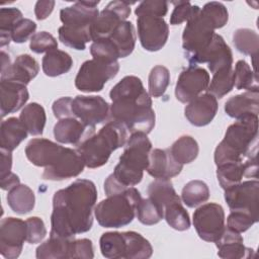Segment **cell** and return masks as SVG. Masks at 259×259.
<instances>
[{
	"instance_id": "1",
	"label": "cell",
	"mask_w": 259,
	"mask_h": 259,
	"mask_svg": "<svg viewBox=\"0 0 259 259\" xmlns=\"http://www.w3.org/2000/svg\"><path fill=\"white\" fill-rule=\"evenodd\" d=\"M96 200V186L88 179H77L55 192L50 236L73 239L88 232L93 225Z\"/></svg>"
},
{
	"instance_id": "8",
	"label": "cell",
	"mask_w": 259,
	"mask_h": 259,
	"mask_svg": "<svg viewBox=\"0 0 259 259\" xmlns=\"http://www.w3.org/2000/svg\"><path fill=\"white\" fill-rule=\"evenodd\" d=\"M215 25L201 11L187 21L182 33V48L186 57L198 54L208 47L214 35Z\"/></svg>"
},
{
	"instance_id": "40",
	"label": "cell",
	"mask_w": 259,
	"mask_h": 259,
	"mask_svg": "<svg viewBox=\"0 0 259 259\" xmlns=\"http://www.w3.org/2000/svg\"><path fill=\"white\" fill-rule=\"evenodd\" d=\"M233 42L238 52L251 56L254 60L258 56L259 36L256 31L249 28H239L234 31Z\"/></svg>"
},
{
	"instance_id": "6",
	"label": "cell",
	"mask_w": 259,
	"mask_h": 259,
	"mask_svg": "<svg viewBox=\"0 0 259 259\" xmlns=\"http://www.w3.org/2000/svg\"><path fill=\"white\" fill-rule=\"evenodd\" d=\"M142 199L140 191L128 187L120 193L107 196L94 208V215L103 228H121L133 222L137 205Z\"/></svg>"
},
{
	"instance_id": "22",
	"label": "cell",
	"mask_w": 259,
	"mask_h": 259,
	"mask_svg": "<svg viewBox=\"0 0 259 259\" xmlns=\"http://www.w3.org/2000/svg\"><path fill=\"white\" fill-rule=\"evenodd\" d=\"M0 92L2 118L9 113L19 110L29 98L26 85L12 80H1Z\"/></svg>"
},
{
	"instance_id": "32",
	"label": "cell",
	"mask_w": 259,
	"mask_h": 259,
	"mask_svg": "<svg viewBox=\"0 0 259 259\" xmlns=\"http://www.w3.org/2000/svg\"><path fill=\"white\" fill-rule=\"evenodd\" d=\"M19 119L26 127L28 134L31 136L42 135L47 121V115L45 108L40 104L31 102L25 105L21 110Z\"/></svg>"
},
{
	"instance_id": "18",
	"label": "cell",
	"mask_w": 259,
	"mask_h": 259,
	"mask_svg": "<svg viewBox=\"0 0 259 259\" xmlns=\"http://www.w3.org/2000/svg\"><path fill=\"white\" fill-rule=\"evenodd\" d=\"M99 1H77L60 11V19L64 25L73 28L91 27L99 15Z\"/></svg>"
},
{
	"instance_id": "16",
	"label": "cell",
	"mask_w": 259,
	"mask_h": 259,
	"mask_svg": "<svg viewBox=\"0 0 259 259\" xmlns=\"http://www.w3.org/2000/svg\"><path fill=\"white\" fill-rule=\"evenodd\" d=\"M209 74L201 67L189 66L183 70L176 82L175 96L182 103H188L205 91L209 84Z\"/></svg>"
},
{
	"instance_id": "54",
	"label": "cell",
	"mask_w": 259,
	"mask_h": 259,
	"mask_svg": "<svg viewBox=\"0 0 259 259\" xmlns=\"http://www.w3.org/2000/svg\"><path fill=\"white\" fill-rule=\"evenodd\" d=\"M25 222L27 226L26 241L29 244L40 243L47 235V229L44 221L38 217H30Z\"/></svg>"
},
{
	"instance_id": "50",
	"label": "cell",
	"mask_w": 259,
	"mask_h": 259,
	"mask_svg": "<svg viewBox=\"0 0 259 259\" xmlns=\"http://www.w3.org/2000/svg\"><path fill=\"white\" fill-rule=\"evenodd\" d=\"M201 11L205 13L215 25V28H222L225 26L229 19V12L226 6L221 2H207L202 7Z\"/></svg>"
},
{
	"instance_id": "42",
	"label": "cell",
	"mask_w": 259,
	"mask_h": 259,
	"mask_svg": "<svg viewBox=\"0 0 259 259\" xmlns=\"http://www.w3.org/2000/svg\"><path fill=\"white\" fill-rule=\"evenodd\" d=\"M209 198V189L201 180H191L186 183L181 192V199L188 207H196Z\"/></svg>"
},
{
	"instance_id": "11",
	"label": "cell",
	"mask_w": 259,
	"mask_h": 259,
	"mask_svg": "<svg viewBox=\"0 0 259 259\" xmlns=\"http://www.w3.org/2000/svg\"><path fill=\"white\" fill-rule=\"evenodd\" d=\"M72 112L85 126L94 128L107 119L110 106L101 96L77 95L72 100Z\"/></svg>"
},
{
	"instance_id": "27",
	"label": "cell",
	"mask_w": 259,
	"mask_h": 259,
	"mask_svg": "<svg viewBox=\"0 0 259 259\" xmlns=\"http://www.w3.org/2000/svg\"><path fill=\"white\" fill-rule=\"evenodd\" d=\"M85 125L75 117L59 119L54 126V137L57 142L66 145H79L85 132Z\"/></svg>"
},
{
	"instance_id": "36",
	"label": "cell",
	"mask_w": 259,
	"mask_h": 259,
	"mask_svg": "<svg viewBox=\"0 0 259 259\" xmlns=\"http://www.w3.org/2000/svg\"><path fill=\"white\" fill-rule=\"evenodd\" d=\"M173 158L181 165L193 162L199 152V147L191 136H182L176 140L169 149Z\"/></svg>"
},
{
	"instance_id": "56",
	"label": "cell",
	"mask_w": 259,
	"mask_h": 259,
	"mask_svg": "<svg viewBox=\"0 0 259 259\" xmlns=\"http://www.w3.org/2000/svg\"><path fill=\"white\" fill-rule=\"evenodd\" d=\"M72 100L73 98L69 96L61 97L55 100L52 106L54 115L59 119L66 117H74L72 112Z\"/></svg>"
},
{
	"instance_id": "59",
	"label": "cell",
	"mask_w": 259,
	"mask_h": 259,
	"mask_svg": "<svg viewBox=\"0 0 259 259\" xmlns=\"http://www.w3.org/2000/svg\"><path fill=\"white\" fill-rule=\"evenodd\" d=\"M20 184V180H19V177L14 174V173H10L4 177H1L0 178V186L3 190H10L12 189L13 187H15L16 185Z\"/></svg>"
},
{
	"instance_id": "2",
	"label": "cell",
	"mask_w": 259,
	"mask_h": 259,
	"mask_svg": "<svg viewBox=\"0 0 259 259\" xmlns=\"http://www.w3.org/2000/svg\"><path fill=\"white\" fill-rule=\"evenodd\" d=\"M112 101L110 115L112 120L123 124L132 134L151 133L155 126V111L150 94L137 76H125L109 92Z\"/></svg>"
},
{
	"instance_id": "4",
	"label": "cell",
	"mask_w": 259,
	"mask_h": 259,
	"mask_svg": "<svg viewBox=\"0 0 259 259\" xmlns=\"http://www.w3.org/2000/svg\"><path fill=\"white\" fill-rule=\"evenodd\" d=\"M257 141L258 115L248 114L238 118L227 128L223 141L214 150L215 165L245 161L257 154Z\"/></svg>"
},
{
	"instance_id": "37",
	"label": "cell",
	"mask_w": 259,
	"mask_h": 259,
	"mask_svg": "<svg viewBox=\"0 0 259 259\" xmlns=\"http://www.w3.org/2000/svg\"><path fill=\"white\" fill-rule=\"evenodd\" d=\"M148 195L163 211L166 204L179 197L170 179H155L152 181L148 186Z\"/></svg>"
},
{
	"instance_id": "58",
	"label": "cell",
	"mask_w": 259,
	"mask_h": 259,
	"mask_svg": "<svg viewBox=\"0 0 259 259\" xmlns=\"http://www.w3.org/2000/svg\"><path fill=\"white\" fill-rule=\"evenodd\" d=\"M0 157H1V163H0V178H1V177H4L11 173L12 155H11L10 151L1 149Z\"/></svg>"
},
{
	"instance_id": "29",
	"label": "cell",
	"mask_w": 259,
	"mask_h": 259,
	"mask_svg": "<svg viewBox=\"0 0 259 259\" xmlns=\"http://www.w3.org/2000/svg\"><path fill=\"white\" fill-rule=\"evenodd\" d=\"M73 239L50 236L49 240H47L36 248L35 256L38 259L70 258V247Z\"/></svg>"
},
{
	"instance_id": "3",
	"label": "cell",
	"mask_w": 259,
	"mask_h": 259,
	"mask_svg": "<svg viewBox=\"0 0 259 259\" xmlns=\"http://www.w3.org/2000/svg\"><path fill=\"white\" fill-rule=\"evenodd\" d=\"M152 143L147 134L133 133L128 138L119 162L104 182V191L107 196L120 193L139 184L143 179L144 171L149 166V157Z\"/></svg>"
},
{
	"instance_id": "13",
	"label": "cell",
	"mask_w": 259,
	"mask_h": 259,
	"mask_svg": "<svg viewBox=\"0 0 259 259\" xmlns=\"http://www.w3.org/2000/svg\"><path fill=\"white\" fill-rule=\"evenodd\" d=\"M131 4L126 1H111L99 13L90 27L92 41L108 37L115 27L131 14Z\"/></svg>"
},
{
	"instance_id": "57",
	"label": "cell",
	"mask_w": 259,
	"mask_h": 259,
	"mask_svg": "<svg viewBox=\"0 0 259 259\" xmlns=\"http://www.w3.org/2000/svg\"><path fill=\"white\" fill-rule=\"evenodd\" d=\"M55 7V1L53 0H40L35 3L34 14L37 20H44L50 16Z\"/></svg>"
},
{
	"instance_id": "41",
	"label": "cell",
	"mask_w": 259,
	"mask_h": 259,
	"mask_svg": "<svg viewBox=\"0 0 259 259\" xmlns=\"http://www.w3.org/2000/svg\"><path fill=\"white\" fill-rule=\"evenodd\" d=\"M234 85V70L233 67H229L212 74L206 90L215 98L221 99L233 90Z\"/></svg>"
},
{
	"instance_id": "19",
	"label": "cell",
	"mask_w": 259,
	"mask_h": 259,
	"mask_svg": "<svg viewBox=\"0 0 259 259\" xmlns=\"http://www.w3.org/2000/svg\"><path fill=\"white\" fill-rule=\"evenodd\" d=\"M218 108L217 98L207 92L198 95L188 102L184 109V114L192 125L204 126L212 121Z\"/></svg>"
},
{
	"instance_id": "53",
	"label": "cell",
	"mask_w": 259,
	"mask_h": 259,
	"mask_svg": "<svg viewBox=\"0 0 259 259\" xmlns=\"http://www.w3.org/2000/svg\"><path fill=\"white\" fill-rule=\"evenodd\" d=\"M36 23L28 18H22L16 23L11 31V38L16 44L25 42L34 34Z\"/></svg>"
},
{
	"instance_id": "47",
	"label": "cell",
	"mask_w": 259,
	"mask_h": 259,
	"mask_svg": "<svg viewBox=\"0 0 259 259\" xmlns=\"http://www.w3.org/2000/svg\"><path fill=\"white\" fill-rule=\"evenodd\" d=\"M90 53L93 59L104 62H117V59H119L117 49L107 37L94 40L90 47Z\"/></svg>"
},
{
	"instance_id": "34",
	"label": "cell",
	"mask_w": 259,
	"mask_h": 259,
	"mask_svg": "<svg viewBox=\"0 0 259 259\" xmlns=\"http://www.w3.org/2000/svg\"><path fill=\"white\" fill-rule=\"evenodd\" d=\"M217 167V178L223 189H228L240 183L247 172L246 160L225 163Z\"/></svg>"
},
{
	"instance_id": "23",
	"label": "cell",
	"mask_w": 259,
	"mask_h": 259,
	"mask_svg": "<svg viewBox=\"0 0 259 259\" xmlns=\"http://www.w3.org/2000/svg\"><path fill=\"white\" fill-rule=\"evenodd\" d=\"M218 255L223 259H241L254 256V250L244 245L243 237L229 228H225L222 236L217 240Z\"/></svg>"
},
{
	"instance_id": "39",
	"label": "cell",
	"mask_w": 259,
	"mask_h": 259,
	"mask_svg": "<svg viewBox=\"0 0 259 259\" xmlns=\"http://www.w3.org/2000/svg\"><path fill=\"white\" fill-rule=\"evenodd\" d=\"M164 219L167 224L177 231H186L190 228V219L182 205L180 197L172 200L164 207Z\"/></svg>"
},
{
	"instance_id": "52",
	"label": "cell",
	"mask_w": 259,
	"mask_h": 259,
	"mask_svg": "<svg viewBox=\"0 0 259 259\" xmlns=\"http://www.w3.org/2000/svg\"><path fill=\"white\" fill-rule=\"evenodd\" d=\"M168 12V2L161 0H146L141 2L135 13L137 16L140 15H154L159 17H164Z\"/></svg>"
},
{
	"instance_id": "28",
	"label": "cell",
	"mask_w": 259,
	"mask_h": 259,
	"mask_svg": "<svg viewBox=\"0 0 259 259\" xmlns=\"http://www.w3.org/2000/svg\"><path fill=\"white\" fill-rule=\"evenodd\" d=\"M107 38H109L117 49L119 58H125L130 56L135 49V27L131 21H122L115 27Z\"/></svg>"
},
{
	"instance_id": "35",
	"label": "cell",
	"mask_w": 259,
	"mask_h": 259,
	"mask_svg": "<svg viewBox=\"0 0 259 259\" xmlns=\"http://www.w3.org/2000/svg\"><path fill=\"white\" fill-rule=\"evenodd\" d=\"M101 254L108 259H124L125 239L123 232H107L99 240Z\"/></svg>"
},
{
	"instance_id": "45",
	"label": "cell",
	"mask_w": 259,
	"mask_h": 259,
	"mask_svg": "<svg viewBox=\"0 0 259 259\" xmlns=\"http://www.w3.org/2000/svg\"><path fill=\"white\" fill-rule=\"evenodd\" d=\"M136 215L143 225L152 226L164 219V211L157 203L148 197L140 200L137 205Z\"/></svg>"
},
{
	"instance_id": "60",
	"label": "cell",
	"mask_w": 259,
	"mask_h": 259,
	"mask_svg": "<svg viewBox=\"0 0 259 259\" xmlns=\"http://www.w3.org/2000/svg\"><path fill=\"white\" fill-rule=\"evenodd\" d=\"M10 58L9 55H7L5 52H1V75H4L10 68Z\"/></svg>"
},
{
	"instance_id": "10",
	"label": "cell",
	"mask_w": 259,
	"mask_h": 259,
	"mask_svg": "<svg viewBox=\"0 0 259 259\" xmlns=\"http://www.w3.org/2000/svg\"><path fill=\"white\" fill-rule=\"evenodd\" d=\"M259 181L257 179L240 182L225 189V200L231 210H241L259 221L258 199Z\"/></svg>"
},
{
	"instance_id": "14",
	"label": "cell",
	"mask_w": 259,
	"mask_h": 259,
	"mask_svg": "<svg viewBox=\"0 0 259 259\" xmlns=\"http://www.w3.org/2000/svg\"><path fill=\"white\" fill-rule=\"evenodd\" d=\"M27 238L26 222L16 218H5L0 223V253L7 259L17 258Z\"/></svg>"
},
{
	"instance_id": "24",
	"label": "cell",
	"mask_w": 259,
	"mask_h": 259,
	"mask_svg": "<svg viewBox=\"0 0 259 259\" xmlns=\"http://www.w3.org/2000/svg\"><path fill=\"white\" fill-rule=\"evenodd\" d=\"M259 109V90H248L230 97L225 103L226 113L233 118L248 114H257Z\"/></svg>"
},
{
	"instance_id": "55",
	"label": "cell",
	"mask_w": 259,
	"mask_h": 259,
	"mask_svg": "<svg viewBox=\"0 0 259 259\" xmlns=\"http://www.w3.org/2000/svg\"><path fill=\"white\" fill-rule=\"evenodd\" d=\"M94 257L93 244L89 239L72 240L70 247V258L73 259H92Z\"/></svg>"
},
{
	"instance_id": "17",
	"label": "cell",
	"mask_w": 259,
	"mask_h": 259,
	"mask_svg": "<svg viewBox=\"0 0 259 259\" xmlns=\"http://www.w3.org/2000/svg\"><path fill=\"white\" fill-rule=\"evenodd\" d=\"M85 163L77 150L64 147L62 154L56 163L45 168L42 178L52 181H61L73 178L81 174Z\"/></svg>"
},
{
	"instance_id": "21",
	"label": "cell",
	"mask_w": 259,
	"mask_h": 259,
	"mask_svg": "<svg viewBox=\"0 0 259 259\" xmlns=\"http://www.w3.org/2000/svg\"><path fill=\"white\" fill-rule=\"evenodd\" d=\"M183 168L171 155L169 149H154L150 153L147 172L155 179H170L177 176Z\"/></svg>"
},
{
	"instance_id": "9",
	"label": "cell",
	"mask_w": 259,
	"mask_h": 259,
	"mask_svg": "<svg viewBox=\"0 0 259 259\" xmlns=\"http://www.w3.org/2000/svg\"><path fill=\"white\" fill-rule=\"evenodd\" d=\"M193 226L198 237L206 242H215L225 230V211L221 204L208 202L193 212Z\"/></svg>"
},
{
	"instance_id": "48",
	"label": "cell",
	"mask_w": 259,
	"mask_h": 259,
	"mask_svg": "<svg viewBox=\"0 0 259 259\" xmlns=\"http://www.w3.org/2000/svg\"><path fill=\"white\" fill-rule=\"evenodd\" d=\"M172 3L174 5V9L170 16V24L172 25H177L184 21H188L200 10L199 6L192 5L188 1H176Z\"/></svg>"
},
{
	"instance_id": "5",
	"label": "cell",
	"mask_w": 259,
	"mask_h": 259,
	"mask_svg": "<svg viewBox=\"0 0 259 259\" xmlns=\"http://www.w3.org/2000/svg\"><path fill=\"white\" fill-rule=\"evenodd\" d=\"M127 142V130L118 121L110 120L97 134H92L77 147L85 166L91 169L105 165L113 151Z\"/></svg>"
},
{
	"instance_id": "33",
	"label": "cell",
	"mask_w": 259,
	"mask_h": 259,
	"mask_svg": "<svg viewBox=\"0 0 259 259\" xmlns=\"http://www.w3.org/2000/svg\"><path fill=\"white\" fill-rule=\"evenodd\" d=\"M123 234L125 239L124 259H147L152 256V245L141 234L134 231L123 232Z\"/></svg>"
},
{
	"instance_id": "26",
	"label": "cell",
	"mask_w": 259,
	"mask_h": 259,
	"mask_svg": "<svg viewBox=\"0 0 259 259\" xmlns=\"http://www.w3.org/2000/svg\"><path fill=\"white\" fill-rule=\"evenodd\" d=\"M28 132L19 118L9 117L2 120L0 125V147L12 152L27 138Z\"/></svg>"
},
{
	"instance_id": "31",
	"label": "cell",
	"mask_w": 259,
	"mask_h": 259,
	"mask_svg": "<svg viewBox=\"0 0 259 259\" xmlns=\"http://www.w3.org/2000/svg\"><path fill=\"white\" fill-rule=\"evenodd\" d=\"M7 202L14 212L25 214L33 209L35 196L27 185L18 184L8 191Z\"/></svg>"
},
{
	"instance_id": "30",
	"label": "cell",
	"mask_w": 259,
	"mask_h": 259,
	"mask_svg": "<svg viewBox=\"0 0 259 259\" xmlns=\"http://www.w3.org/2000/svg\"><path fill=\"white\" fill-rule=\"evenodd\" d=\"M73 66L71 56L61 50H54L45 55L41 61L44 73L49 77H57L68 73Z\"/></svg>"
},
{
	"instance_id": "25",
	"label": "cell",
	"mask_w": 259,
	"mask_h": 259,
	"mask_svg": "<svg viewBox=\"0 0 259 259\" xmlns=\"http://www.w3.org/2000/svg\"><path fill=\"white\" fill-rule=\"evenodd\" d=\"M38 71L39 66L36 60L30 55L23 54L15 59L4 75H1V80H12L27 85L36 77Z\"/></svg>"
},
{
	"instance_id": "7",
	"label": "cell",
	"mask_w": 259,
	"mask_h": 259,
	"mask_svg": "<svg viewBox=\"0 0 259 259\" xmlns=\"http://www.w3.org/2000/svg\"><path fill=\"white\" fill-rule=\"evenodd\" d=\"M119 70L118 62H104L97 59L85 61L75 78V86L82 92H98Z\"/></svg>"
},
{
	"instance_id": "12",
	"label": "cell",
	"mask_w": 259,
	"mask_h": 259,
	"mask_svg": "<svg viewBox=\"0 0 259 259\" xmlns=\"http://www.w3.org/2000/svg\"><path fill=\"white\" fill-rule=\"evenodd\" d=\"M138 35L142 47L149 52L161 50L167 42L169 26L163 17L154 15L137 16Z\"/></svg>"
},
{
	"instance_id": "46",
	"label": "cell",
	"mask_w": 259,
	"mask_h": 259,
	"mask_svg": "<svg viewBox=\"0 0 259 259\" xmlns=\"http://www.w3.org/2000/svg\"><path fill=\"white\" fill-rule=\"evenodd\" d=\"M170 83L169 70L162 66H155L149 74V94L154 98L161 97L166 92Z\"/></svg>"
},
{
	"instance_id": "15",
	"label": "cell",
	"mask_w": 259,
	"mask_h": 259,
	"mask_svg": "<svg viewBox=\"0 0 259 259\" xmlns=\"http://www.w3.org/2000/svg\"><path fill=\"white\" fill-rule=\"evenodd\" d=\"M187 59L190 66L207 63L211 74L233 65V54L230 47L226 44L223 36L217 33H214L212 40L206 49L198 54L187 57Z\"/></svg>"
},
{
	"instance_id": "44",
	"label": "cell",
	"mask_w": 259,
	"mask_h": 259,
	"mask_svg": "<svg viewBox=\"0 0 259 259\" xmlns=\"http://www.w3.org/2000/svg\"><path fill=\"white\" fill-rule=\"evenodd\" d=\"M234 82V87L238 90H258L257 74L251 70L248 63L244 60H240L236 63Z\"/></svg>"
},
{
	"instance_id": "43",
	"label": "cell",
	"mask_w": 259,
	"mask_h": 259,
	"mask_svg": "<svg viewBox=\"0 0 259 259\" xmlns=\"http://www.w3.org/2000/svg\"><path fill=\"white\" fill-rule=\"evenodd\" d=\"M22 13L15 7L0 9V46L3 48L12 40L11 31L18 21L22 19Z\"/></svg>"
},
{
	"instance_id": "38",
	"label": "cell",
	"mask_w": 259,
	"mask_h": 259,
	"mask_svg": "<svg viewBox=\"0 0 259 259\" xmlns=\"http://www.w3.org/2000/svg\"><path fill=\"white\" fill-rule=\"evenodd\" d=\"M59 39L61 42L69 48L77 51H83L86 49V44L92 41L90 27L86 28H73L66 25H62L58 30Z\"/></svg>"
},
{
	"instance_id": "51",
	"label": "cell",
	"mask_w": 259,
	"mask_h": 259,
	"mask_svg": "<svg viewBox=\"0 0 259 259\" xmlns=\"http://www.w3.org/2000/svg\"><path fill=\"white\" fill-rule=\"evenodd\" d=\"M251 214L241 210H231L227 219V228L237 232L243 233L250 229L255 223H257Z\"/></svg>"
},
{
	"instance_id": "49",
	"label": "cell",
	"mask_w": 259,
	"mask_h": 259,
	"mask_svg": "<svg viewBox=\"0 0 259 259\" xmlns=\"http://www.w3.org/2000/svg\"><path fill=\"white\" fill-rule=\"evenodd\" d=\"M29 49L35 54H47L58 49V41L51 33L39 31L30 37Z\"/></svg>"
},
{
	"instance_id": "20",
	"label": "cell",
	"mask_w": 259,
	"mask_h": 259,
	"mask_svg": "<svg viewBox=\"0 0 259 259\" xmlns=\"http://www.w3.org/2000/svg\"><path fill=\"white\" fill-rule=\"evenodd\" d=\"M64 147L48 139H32L25 147L26 158L37 167H49L56 163Z\"/></svg>"
}]
</instances>
